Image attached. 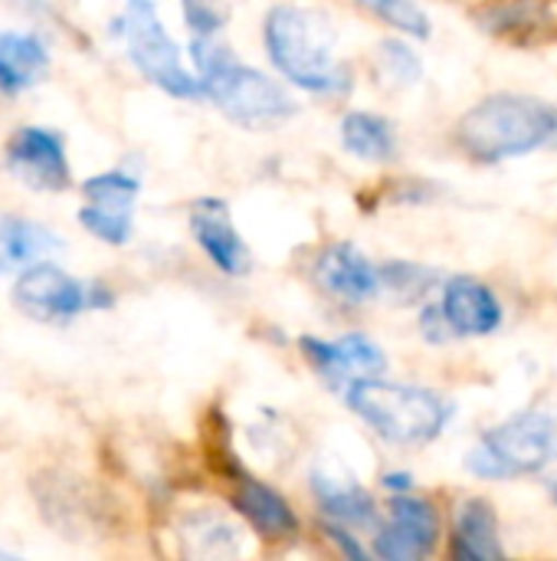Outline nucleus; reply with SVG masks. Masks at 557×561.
Wrapping results in <instances>:
<instances>
[{
	"instance_id": "obj_1",
	"label": "nucleus",
	"mask_w": 557,
	"mask_h": 561,
	"mask_svg": "<svg viewBox=\"0 0 557 561\" xmlns=\"http://www.w3.org/2000/svg\"><path fill=\"white\" fill-rule=\"evenodd\" d=\"M263 43L272 66L312 95H348L355 76L338 56L335 23L309 7H272L263 23Z\"/></svg>"
},
{
	"instance_id": "obj_2",
	"label": "nucleus",
	"mask_w": 557,
	"mask_h": 561,
	"mask_svg": "<svg viewBox=\"0 0 557 561\" xmlns=\"http://www.w3.org/2000/svg\"><path fill=\"white\" fill-rule=\"evenodd\" d=\"M456 145L476 164H499L557 148V105L519 92L486 95L460 118Z\"/></svg>"
},
{
	"instance_id": "obj_3",
	"label": "nucleus",
	"mask_w": 557,
	"mask_h": 561,
	"mask_svg": "<svg viewBox=\"0 0 557 561\" xmlns=\"http://www.w3.org/2000/svg\"><path fill=\"white\" fill-rule=\"evenodd\" d=\"M190 56L197 66L200 92L230 122L243 128H276L299 112L295 99L276 79L236 59V53L213 33L197 36L190 43Z\"/></svg>"
},
{
	"instance_id": "obj_4",
	"label": "nucleus",
	"mask_w": 557,
	"mask_h": 561,
	"mask_svg": "<svg viewBox=\"0 0 557 561\" xmlns=\"http://www.w3.org/2000/svg\"><path fill=\"white\" fill-rule=\"evenodd\" d=\"M345 401L381 440L394 447L433 444L453 417V404H446L437 391L384 381L381 375L348 385Z\"/></svg>"
},
{
	"instance_id": "obj_5",
	"label": "nucleus",
	"mask_w": 557,
	"mask_h": 561,
	"mask_svg": "<svg viewBox=\"0 0 557 561\" xmlns=\"http://www.w3.org/2000/svg\"><path fill=\"white\" fill-rule=\"evenodd\" d=\"M557 463V417L532 408L492 427L466 457L479 480H522Z\"/></svg>"
},
{
	"instance_id": "obj_6",
	"label": "nucleus",
	"mask_w": 557,
	"mask_h": 561,
	"mask_svg": "<svg viewBox=\"0 0 557 561\" xmlns=\"http://www.w3.org/2000/svg\"><path fill=\"white\" fill-rule=\"evenodd\" d=\"M115 26L121 33L128 59L148 82H154L161 92H167L174 99L204 95L200 79L187 72L181 46L171 39L167 26L161 23L154 0H125V10Z\"/></svg>"
},
{
	"instance_id": "obj_7",
	"label": "nucleus",
	"mask_w": 557,
	"mask_h": 561,
	"mask_svg": "<svg viewBox=\"0 0 557 561\" xmlns=\"http://www.w3.org/2000/svg\"><path fill=\"white\" fill-rule=\"evenodd\" d=\"M13 302L23 316L36 322H53V325H69L76 316L89 309H108L112 306V289L102 283H82L59 266L39 260L30 263L16 283H13Z\"/></svg>"
},
{
	"instance_id": "obj_8",
	"label": "nucleus",
	"mask_w": 557,
	"mask_h": 561,
	"mask_svg": "<svg viewBox=\"0 0 557 561\" xmlns=\"http://www.w3.org/2000/svg\"><path fill=\"white\" fill-rule=\"evenodd\" d=\"M7 171L33 191L59 194L69 187V154L62 135L53 128L26 125L7 141Z\"/></svg>"
},
{
	"instance_id": "obj_9",
	"label": "nucleus",
	"mask_w": 557,
	"mask_h": 561,
	"mask_svg": "<svg viewBox=\"0 0 557 561\" xmlns=\"http://www.w3.org/2000/svg\"><path fill=\"white\" fill-rule=\"evenodd\" d=\"M440 546V513L417 496H394L387 519L374 536V552L384 561H414L433 556Z\"/></svg>"
},
{
	"instance_id": "obj_10",
	"label": "nucleus",
	"mask_w": 557,
	"mask_h": 561,
	"mask_svg": "<svg viewBox=\"0 0 557 561\" xmlns=\"http://www.w3.org/2000/svg\"><path fill=\"white\" fill-rule=\"evenodd\" d=\"M299 348H302L305 362L325 381H332L338 388H348L361 378H378L387 371V358H384L381 345L371 342L368 335H358V332L335 339V342L305 335V339H299Z\"/></svg>"
},
{
	"instance_id": "obj_11",
	"label": "nucleus",
	"mask_w": 557,
	"mask_h": 561,
	"mask_svg": "<svg viewBox=\"0 0 557 561\" xmlns=\"http://www.w3.org/2000/svg\"><path fill=\"white\" fill-rule=\"evenodd\" d=\"M190 233L204 256L223 273V276H246L253 266L246 240L236 233L230 220V207L220 197H204L190 207Z\"/></svg>"
},
{
	"instance_id": "obj_12",
	"label": "nucleus",
	"mask_w": 557,
	"mask_h": 561,
	"mask_svg": "<svg viewBox=\"0 0 557 561\" xmlns=\"http://www.w3.org/2000/svg\"><path fill=\"white\" fill-rule=\"evenodd\" d=\"M315 279L318 286L351 306L371 302L384 293L381 286V266H374L355 243H332L315 260Z\"/></svg>"
},
{
	"instance_id": "obj_13",
	"label": "nucleus",
	"mask_w": 557,
	"mask_h": 561,
	"mask_svg": "<svg viewBox=\"0 0 557 561\" xmlns=\"http://www.w3.org/2000/svg\"><path fill=\"white\" fill-rule=\"evenodd\" d=\"M440 309H443L453 335H463V339L492 335L506 322V309H502L499 296L473 276H453L443 286Z\"/></svg>"
},
{
	"instance_id": "obj_14",
	"label": "nucleus",
	"mask_w": 557,
	"mask_h": 561,
	"mask_svg": "<svg viewBox=\"0 0 557 561\" xmlns=\"http://www.w3.org/2000/svg\"><path fill=\"white\" fill-rule=\"evenodd\" d=\"M233 510L263 536V539H292L299 533V519L292 506L269 483L240 473L233 490Z\"/></svg>"
},
{
	"instance_id": "obj_15",
	"label": "nucleus",
	"mask_w": 557,
	"mask_h": 561,
	"mask_svg": "<svg viewBox=\"0 0 557 561\" xmlns=\"http://www.w3.org/2000/svg\"><path fill=\"white\" fill-rule=\"evenodd\" d=\"M506 556L499 539V516L489 500H463L453 516V559L499 561Z\"/></svg>"
},
{
	"instance_id": "obj_16",
	"label": "nucleus",
	"mask_w": 557,
	"mask_h": 561,
	"mask_svg": "<svg viewBox=\"0 0 557 561\" xmlns=\"http://www.w3.org/2000/svg\"><path fill=\"white\" fill-rule=\"evenodd\" d=\"M49 49L33 33H0V92L16 95L46 76Z\"/></svg>"
},
{
	"instance_id": "obj_17",
	"label": "nucleus",
	"mask_w": 557,
	"mask_h": 561,
	"mask_svg": "<svg viewBox=\"0 0 557 561\" xmlns=\"http://www.w3.org/2000/svg\"><path fill=\"white\" fill-rule=\"evenodd\" d=\"M62 250L59 233L26 217H0V276Z\"/></svg>"
},
{
	"instance_id": "obj_18",
	"label": "nucleus",
	"mask_w": 557,
	"mask_h": 561,
	"mask_svg": "<svg viewBox=\"0 0 557 561\" xmlns=\"http://www.w3.org/2000/svg\"><path fill=\"white\" fill-rule=\"evenodd\" d=\"M312 493H315L322 513L328 516V523H338V526H371L378 519L371 493L361 490L351 480H335L328 473L312 470Z\"/></svg>"
},
{
	"instance_id": "obj_19",
	"label": "nucleus",
	"mask_w": 557,
	"mask_h": 561,
	"mask_svg": "<svg viewBox=\"0 0 557 561\" xmlns=\"http://www.w3.org/2000/svg\"><path fill=\"white\" fill-rule=\"evenodd\" d=\"M341 145L345 151H351L355 158L361 161H371V164H384L394 158L397 151V135H394V125L374 112H348L341 118Z\"/></svg>"
},
{
	"instance_id": "obj_20",
	"label": "nucleus",
	"mask_w": 557,
	"mask_h": 561,
	"mask_svg": "<svg viewBox=\"0 0 557 561\" xmlns=\"http://www.w3.org/2000/svg\"><path fill=\"white\" fill-rule=\"evenodd\" d=\"M138 191H141V181L121 168L95 174L82 184L85 204H98V207H112V210H131L138 201Z\"/></svg>"
},
{
	"instance_id": "obj_21",
	"label": "nucleus",
	"mask_w": 557,
	"mask_h": 561,
	"mask_svg": "<svg viewBox=\"0 0 557 561\" xmlns=\"http://www.w3.org/2000/svg\"><path fill=\"white\" fill-rule=\"evenodd\" d=\"M542 20H545V10L535 0H502L496 10L483 13V26L489 33H499V36L535 33L542 26Z\"/></svg>"
},
{
	"instance_id": "obj_22",
	"label": "nucleus",
	"mask_w": 557,
	"mask_h": 561,
	"mask_svg": "<svg viewBox=\"0 0 557 561\" xmlns=\"http://www.w3.org/2000/svg\"><path fill=\"white\" fill-rule=\"evenodd\" d=\"M355 3L407 36H423V39L430 36V16L417 0H355Z\"/></svg>"
},
{
	"instance_id": "obj_23",
	"label": "nucleus",
	"mask_w": 557,
	"mask_h": 561,
	"mask_svg": "<svg viewBox=\"0 0 557 561\" xmlns=\"http://www.w3.org/2000/svg\"><path fill=\"white\" fill-rule=\"evenodd\" d=\"M79 224L92 237H98V240H105L112 247H121V243L131 240V210H112V207L85 204L79 210Z\"/></svg>"
},
{
	"instance_id": "obj_24",
	"label": "nucleus",
	"mask_w": 557,
	"mask_h": 561,
	"mask_svg": "<svg viewBox=\"0 0 557 561\" xmlns=\"http://www.w3.org/2000/svg\"><path fill=\"white\" fill-rule=\"evenodd\" d=\"M381 286L384 293H394L397 299L410 302V299H423L433 286V273L417 266V263H384L381 266Z\"/></svg>"
},
{
	"instance_id": "obj_25",
	"label": "nucleus",
	"mask_w": 557,
	"mask_h": 561,
	"mask_svg": "<svg viewBox=\"0 0 557 561\" xmlns=\"http://www.w3.org/2000/svg\"><path fill=\"white\" fill-rule=\"evenodd\" d=\"M378 62H381L384 76H387L391 82H397V85H410V82H417L420 72H423L420 56H417L404 39H384V43L378 46Z\"/></svg>"
},
{
	"instance_id": "obj_26",
	"label": "nucleus",
	"mask_w": 557,
	"mask_h": 561,
	"mask_svg": "<svg viewBox=\"0 0 557 561\" xmlns=\"http://www.w3.org/2000/svg\"><path fill=\"white\" fill-rule=\"evenodd\" d=\"M184 20L197 36H210L227 23V7L223 0H181Z\"/></svg>"
},
{
	"instance_id": "obj_27",
	"label": "nucleus",
	"mask_w": 557,
	"mask_h": 561,
	"mask_svg": "<svg viewBox=\"0 0 557 561\" xmlns=\"http://www.w3.org/2000/svg\"><path fill=\"white\" fill-rule=\"evenodd\" d=\"M325 536H328V539H332V542H335L348 559H358V561L368 559V552L355 542V536H348V533H345V526H338V523H325Z\"/></svg>"
},
{
	"instance_id": "obj_28",
	"label": "nucleus",
	"mask_w": 557,
	"mask_h": 561,
	"mask_svg": "<svg viewBox=\"0 0 557 561\" xmlns=\"http://www.w3.org/2000/svg\"><path fill=\"white\" fill-rule=\"evenodd\" d=\"M391 493H407L410 486H414V477L410 473H384V480H381Z\"/></svg>"
},
{
	"instance_id": "obj_29",
	"label": "nucleus",
	"mask_w": 557,
	"mask_h": 561,
	"mask_svg": "<svg viewBox=\"0 0 557 561\" xmlns=\"http://www.w3.org/2000/svg\"><path fill=\"white\" fill-rule=\"evenodd\" d=\"M552 496H555V503H557V480L552 483Z\"/></svg>"
}]
</instances>
